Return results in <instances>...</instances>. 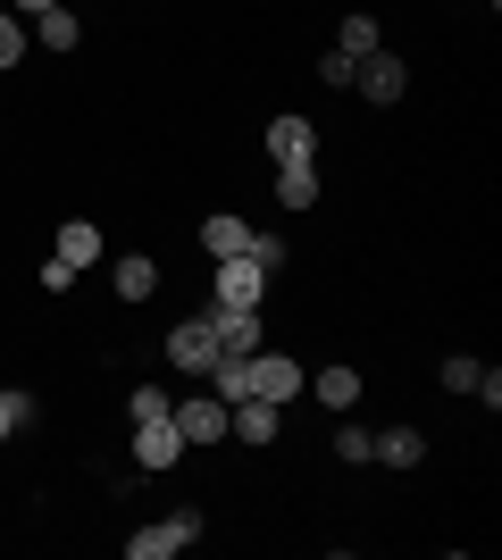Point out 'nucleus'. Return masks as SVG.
Returning a JSON list of instances; mask_svg holds the SVG:
<instances>
[{
  "instance_id": "1",
  "label": "nucleus",
  "mask_w": 502,
  "mask_h": 560,
  "mask_svg": "<svg viewBox=\"0 0 502 560\" xmlns=\"http://www.w3.org/2000/svg\"><path fill=\"white\" fill-rule=\"evenodd\" d=\"M192 536H201V511H167V518H151L143 536H126V560H167V552H185Z\"/></svg>"
},
{
  "instance_id": "2",
  "label": "nucleus",
  "mask_w": 502,
  "mask_h": 560,
  "mask_svg": "<svg viewBox=\"0 0 502 560\" xmlns=\"http://www.w3.org/2000/svg\"><path fill=\"white\" fill-rule=\"evenodd\" d=\"M176 460H185V435H176V419H167V410L135 419V468H176Z\"/></svg>"
},
{
  "instance_id": "3",
  "label": "nucleus",
  "mask_w": 502,
  "mask_h": 560,
  "mask_svg": "<svg viewBox=\"0 0 502 560\" xmlns=\"http://www.w3.org/2000/svg\"><path fill=\"white\" fill-rule=\"evenodd\" d=\"M260 293H268V268L252 252H243V259H218V310H260Z\"/></svg>"
},
{
  "instance_id": "4",
  "label": "nucleus",
  "mask_w": 502,
  "mask_h": 560,
  "mask_svg": "<svg viewBox=\"0 0 502 560\" xmlns=\"http://www.w3.org/2000/svg\"><path fill=\"white\" fill-rule=\"evenodd\" d=\"M167 419H176V435H185V452L192 444H218V435H226V401H167Z\"/></svg>"
},
{
  "instance_id": "5",
  "label": "nucleus",
  "mask_w": 502,
  "mask_h": 560,
  "mask_svg": "<svg viewBox=\"0 0 502 560\" xmlns=\"http://www.w3.org/2000/svg\"><path fill=\"white\" fill-rule=\"evenodd\" d=\"M167 360H176V369H192V376H210V360H218V327H210V318H185V327L167 335Z\"/></svg>"
},
{
  "instance_id": "6",
  "label": "nucleus",
  "mask_w": 502,
  "mask_h": 560,
  "mask_svg": "<svg viewBox=\"0 0 502 560\" xmlns=\"http://www.w3.org/2000/svg\"><path fill=\"white\" fill-rule=\"evenodd\" d=\"M218 327V360H252L260 351V310H210Z\"/></svg>"
},
{
  "instance_id": "7",
  "label": "nucleus",
  "mask_w": 502,
  "mask_h": 560,
  "mask_svg": "<svg viewBox=\"0 0 502 560\" xmlns=\"http://www.w3.org/2000/svg\"><path fill=\"white\" fill-rule=\"evenodd\" d=\"M226 435H235V444H277V401L243 394L235 410H226Z\"/></svg>"
},
{
  "instance_id": "8",
  "label": "nucleus",
  "mask_w": 502,
  "mask_h": 560,
  "mask_svg": "<svg viewBox=\"0 0 502 560\" xmlns=\"http://www.w3.org/2000/svg\"><path fill=\"white\" fill-rule=\"evenodd\" d=\"M352 84H360L369 101H402V93H410V68H402V59H385V50H369Z\"/></svg>"
},
{
  "instance_id": "9",
  "label": "nucleus",
  "mask_w": 502,
  "mask_h": 560,
  "mask_svg": "<svg viewBox=\"0 0 502 560\" xmlns=\"http://www.w3.org/2000/svg\"><path fill=\"white\" fill-rule=\"evenodd\" d=\"M252 394H260V401H293V394H302V369L277 360V351H252Z\"/></svg>"
},
{
  "instance_id": "10",
  "label": "nucleus",
  "mask_w": 502,
  "mask_h": 560,
  "mask_svg": "<svg viewBox=\"0 0 502 560\" xmlns=\"http://www.w3.org/2000/svg\"><path fill=\"white\" fill-rule=\"evenodd\" d=\"M277 201H285V210H311L318 201V160H277Z\"/></svg>"
},
{
  "instance_id": "11",
  "label": "nucleus",
  "mask_w": 502,
  "mask_h": 560,
  "mask_svg": "<svg viewBox=\"0 0 502 560\" xmlns=\"http://www.w3.org/2000/svg\"><path fill=\"white\" fill-rule=\"evenodd\" d=\"M268 151H277V160H318V126L311 117H277V126H268Z\"/></svg>"
},
{
  "instance_id": "12",
  "label": "nucleus",
  "mask_w": 502,
  "mask_h": 560,
  "mask_svg": "<svg viewBox=\"0 0 502 560\" xmlns=\"http://www.w3.org/2000/svg\"><path fill=\"white\" fill-rule=\"evenodd\" d=\"M201 252H210V259H243V252H252V226H243V218H226V210H218L210 226H201Z\"/></svg>"
},
{
  "instance_id": "13",
  "label": "nucleus",
  "mask_w": 502,
  "mask_h": 560,
  "mask_svg": "<svg viewBox=\"0 0 502 560\" xmlns=\"http://www.w3.org/2000/svg\"><path fill=\"white\" fill-rule=\"evenodd\" d=\"M59 259H68V268H93V259H101V226H93V218L59 226Z\"/></svg>"
},
{
  "instance_id": "14",
  "label": "nucleus",
  "mask_w": 502,
  "mask_h": 560,
  "mask_svg": "<svg viewBox=\"0 0 502 560\" xmlns=\"http://www.w3.org/2000/svg\"><path fill=\"white\" fill-rule=\"evenodd\" d=\"M160 293V268L151 259H118V302H151Z\"/></svg>"
},
{
  "instance_id": "15",
  "label": "nucleus",
  "mask_w": 502,
  "mask_h": 560,
  "mask_svg": "<svg viewBox=\"0 0 502 560\" xmlns=\"http://www.w3.org/2000/svg\"><path fill=\"white\" fill-rule=\"evenodd\" d=\"M318 401H327V410H352V401H360V376L352 369H318Z\"/></svg>"
},
{
  "instance_id": "16",
  "label": "nucleus",
  "mask_w": 502,
  "mask_h": 560,
  "mask_svg": "<svg viewBox=\"0 0 502 560\" xmlns=\"http://www.w3.org/2000/svg\"><path fill=\"white\" fill-rule=\"evenodd\" d=\"M34 43L43 50H75V18L68 9H43V18H34Z\"/></svg>"
},
{
  "instance_id": "17",
  "label": "nucleus",
  "mask_w": 502,
  "mask_h": 560,
  "mask_svg": "<svg viewBox=\"0 0 502 560\" xmlns=\"http://www.w3.org/2000/svg\"><path fill=\"white\" fill-rule=\"evenodd\" d=\"M210 376H218V401H243V394H252V360H210Z\"/></svg>"
},
{
  "instance_id": "18",
  "label": "nucleus",
  "mask_w": 502,
  "mask_h": 560,
  "mask_svg": "<svg viewBox=\"0 0 502 560\" xmlns=\"http://www.w3.org/2000/svg\"><path fill=\"white\" fill-rule=\"evenodd\" d=\"M343 59H369V50H377V18H343Z\"/></svg>"
},
{
  "instance_id": "19",
  "label": "nucleus",
  "mask_w": 502,
  "mask_h": 560,
  "mask_svg": "<svg viewBox=\"0 0 502 560\" xmlns=\"http://www.w3.org/2000/svg\"><path fill=\"white\" fill-rule=\"evenodd\" d=\"M369 460H394V468H410V460H419V435H410V427H394V435H377V452H369Z\"/></svg>"
},
{
  "instance_id": "20",
  "label": "nucleus",
  "mask_w": 502,
  "mask_h": 560,
  "mask_svg": "<svg viewBox=\"0 0 502 560\" xmlns=\"http://www.w3.org/2000/svg\"><path fill=\"white\" fill-rule=\"evenodd\" d=\"M369 452H377V435H360L352 419L335 427V460H352V468H360V460H369Z\"/></svg>"
},
{
  "instance_id": "21",
  "label": "nucleus",
  "mask_w": 502,
  "mask_h": 560,
  "mask_svg": "<svg viewBox=\"0 0 502 560\" xmlns=\"http://www.w3.org/2000/svg\"><path fill=\"white\" fill-rule=\"evenodd\" d=\"M352 75H360V59H343V50L318 59V84H335V93H352Z\"/></svg>"
},
{
  "instance_id": "22",
  "label": "nucleus",
  "mask_w": 502,
  "mask_h": 560,
  "mask_svg": "<svg viewBox=\"0 0 502 560\" xmlns=\"http://www.w3.org/2000/svg\"><path fill=\"white\" fill-rule=\"evenodd\" d=\"M25 419H34V401H25V394H0V444H9Z\"/></svg>"
},
{
  "instance_id": "23",
  "label": "nucleus",
  "mask_w": 502,
  "mask_h": 560,
  "mask_svg": "<svg viewBox=\"0 0 502 560\" xmlns=\"http://www.w3.org/2000/svg\"><path fill=\"white\" fill-rule=\"evenodd\" d=\"M17 50H25V34H17V9H0V68H17Z\"/></svg>"
},
{
  "instance_id": "24",
  "label": "nucleus",
  "mask_w": 502,
  "mask_h": 560,
  "mask_svg": "<svg viewBox=\"0 0 502 560\" xmlns=\"http://www.w3.org/2000/svg\"><path fill=\"white\" fill-rule=\"evenodd\" d=\"M0 9H25V18H43V9H59V0H0Z\"/></svg>"
}]
</instances>
